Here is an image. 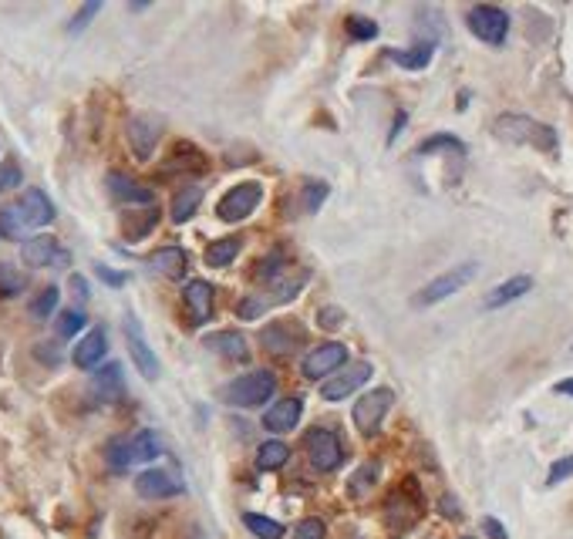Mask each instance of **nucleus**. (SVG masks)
Here are the masks:
<instances>
[{
	"instance_id": "35",
	"label": "nucleus",
	"mask_w": 573,
	"mask_h": 539,
	"mask_svg": "<svg viewBox=\"0 0 573 539\" xmlns=\"http://www.w3.org/2000/svg\"><path fill=\"white\" fill-rule=\"evenodd\" d=\"M419 155H432V152H455V155H466V145L455 139V135H449V132H442V135H432V139H425L419 149H415Z\"/></svg>"
},
{
	"instance_id": "11",
	"label": "nucleus",
	"mask_w": 573,
	"mask_h": 539,
	"mask_svg": "<svg viewBox=\"0 0 573 539\" xmlns=\"http://www.w3.org/2000/svg\"><path fill=\"white\" fill-rule=\"evenodd\" d=\"M375 371H371V364L368 361H361V364H347V368H341V374H334V378H328L324 385H320V398L324 401H345L347 395H354L361 385H368V378H371Z\"/></svg>"
},
{
	"instance_id": "32",
	"label": "nucleus",
	"mask_w": 573,
	"mask_h": 539,
	"mask_svg": "<svg viewBox=\"0 0 573 539\" xmlns=\"http://www.w3.org/2000/svg\"><path fill=\"white\" fill-rule=\"evenodd\" d=\"M243 526L257 539H284V526L270 516H260V512H243Z\"/></svg>"
},
{
	"instance_id": "42",
	"label": "nucleus",
	"mask_w": 573,
	"mask_h": 539,
	"mask_svg": "<svg viewBox=\"0 0 573 539\" xmlns=\"http://www.w3.org/2000/svg\"><path fill=\"white\" fill-rule=\"evenodd\" d=\"M24 183V172L17 162H4L0 166V192H7V189H17V185Z\"/></svg>"
},
{
	"instance_id": "44",
	"label": "nucleus",
	"mask_w": 573,
	"mask_h": 539,
	"mask_svg": "<svg viewBox=\"0 0 573 539\" xmlns=\"http://www.w3.org/2000/svg\"><path fill=\"white\" fill-rule=\"evenodd\" d=\"M98 11H102V4H85V7H81V11L75 14V20L68 24V34H81V31H85V28L91 24V17L98 14Z\"/></svg>"
},
{
	"instance_id": "23",
	"label": "nucleus",
	"mask_w": 573,
	"mask_h": 539,
	"mask_svg": "<svg viewBox=\"0 0 573 539\" xmlns=\"http://www.w3.org/2000/svg\"><path fill=\"white\" fill-rule=\"evenodd\" d=\"M206 347L216 351L220 357H227V361H250V344L243 338L240 331H216L206 338Z\"/></svg>"
},
{
	"instance_id": "30",
	"label": "nucleus",
	"mask_w": 573,
	"mask_h": 539,
	"mask_svg": "<svg viewBox=\"0 0 573 539\" xmlns=\"http://www.w3.org/2000/svg\"><path fill=\"white\" fill-rule=\"evenodd\" d=\"M286 459H290V448H286V442H277V438H270V442H263L257 452V469L260 472H277V469H284Z\"/></svg>"
},
{
	"instance_id": "40",
	"label": "nucleus",
	"mask_w": 573,
	"mask_h": 539,
	"mask_svg": "<svg viewBox=\"0 0 573 539\" xmlns=\"http://www.w3.org/2000/svg\"><path fill=\"white\" fill-rule=\"evenodd\" d=\"M324 200H328V183H307V189H303V200H301V209H303V213H317Z\"/></svg>"
},
{
	"instance_id": "17",
	"label": "nucleus",
	"mask_w": 573,
	"mask_h": 539,
	"mask_svg": "<svg viewBox=\"0 0 573 539\" xmlns=\"http://www.w3.org/2000/svg\"><path fill=\"white\" fill-rule=\"evenodd\" d=\"M136 493L149 502H159V499H172V495L182 493V486L176 478L169 476L166 469H145L136 476Z\"/></svg>"
},
{
	"instance_id": "38",
	"label": "nucleus",
	"mask_w": 573,
	"mask_h": 539,
	"mask_svg": "<svg viewBox=\"0 0 573 539\" xmlns=\"http://www.w3.org/2000/svg\"><path fill=\"white\" fill-rule=\"evenodd\" d=\"M17 293H24V277L17 274V266L11 263H0V297H17Z\"/></svg>"
},
{
	"instance_id": "12",
	"label": "nucleus",
	"mask_w": 573,
	"mask_h": 539,
	"mask_svg": "<svg viewBox=\"0 0 573 539\" xmlns=\"http://www.w3.org/2000/svg\"><path fill=\"white\" fill-rule=\"evenodd\" d=\"M125 344H129V355H132V361H136V368L142 378H149V381H155L159 378V357L152 355L149 340H145V334H142V323L129 314L125 317Z\"/></svg>"
},
{
	"instance_id": "29",
	"label": "nucleus",
	"mask_w": 573,
	"mask_h": 539,
	"mask_svg": "<svg viewBox=\"0 0 573 539\" xmlns=\"http://www.w3.org/2000/svg\"><path fill=\"white\" fill-rule=\"evenodd\" d=\"M129 442H132V459L138 462H155L159 455H162V442H159V435L152 429H142L136 435H129Z\"/></svg>"
},
{
	"instance_id": "49",
	"label": "nucleus",
	"mask_w": 573,
	"mask_h": 539,
	"mask_svg": "<svg viewBox=\"0 0 573 539\" xmlns=\"http://www.w3.org/2000/svg\"><path fill=\"white\" fill-rule=\"evenodd\" d=\"M483 526H486V533H489L493 539H506V529L499 526V519H493V516H489V519H483Z\"/></svg>"
},
{
	"instance_id": "43",
	"label": "nucleus",
	"mask_w": 573,
	"mask_h": 539,
	"mask_svg": "<svg viewBox=\"0 0 573 539\" xmlns=\"http://www.w3.org/2000/svg\"><path fill=\"white\" fill-rule=\"evenodd\" d=\"M573 476V455H563L560 462L550 465V472H546V486H560L563 478Z\"/></svg>"
},
{
	"instance_id": "51",
	"label": "nucleus",
	"mask_w": 573,
	"mask_h": 539,
	"mask_svg": "<svg viewBox=\"0 0 573 539\" xmlns=\"http://www.w3.org/2000/svg\"><path fill=\"white\" fill-rule=\"evenodd\" d=\"M405 111H398V118H394V125H392V135H388V142H394L398 139V135H402V125H405Z\"/></svg>"
},
{
	"instance_id": "28",
	"label": "nucleus",
	"mask_w": 573,
	"mask_h": 539,
	"mask_svg": "<svg viewBox=\"0 0 573 539\" xmlns=\"http://www.w3.org/2000/svg\"><path fill=\"white\" fill-rule=\"evenodd\" d=\"M307 280H311V274H307V270H294V274H290V270H284V274H280V277L273 280V304H286V300H294V297H297V293L303 290V287H307Z\"/></svg>"
},
{
	"instance_id": "50",
	"label": "nucleus",
	"mask_w": 573,
	"mask_h": 539,
	"mask_svg": "<svg viewBox=\"0 0 573 539\" xmlns=\"http://www.w3.org/2000/svg\"><path fill=\"white\" fill-rule=\"evenodd\" d=\"M71 290H75V297H81V300H88V280L85 277H71Z\"/></svg>"
},
{
	"instance_id": "4",
	"label": "nucleus",
	"mask_w": 573,
	"mask_h": 539,
	"mask_svg": "<svg viewBox=\"0 0 573 539\" xmlns=\"http://www.w3.org/2000/svg\"><path fill=\"white\" fill-rule=\"evenodd\" d=\"M466 24L469 31H472V37H479V41L489 47H502L506 37H510V14H506L502 7H496V4H476V7H469Z\"/></svg>"
},
{
	"instance_id": "25",
	"label": "nucleus",
	"mask_w": 573,
	"mask_h": 539,
	"mask_svg": "<svg viewBox=\"0 0 573 539\" xmlns=\"http://www.w3.org/2000/svg\"><path fill=\"white\" fill-rule=\"evenodd\" d=\"M240 253H243V236H220V240H212L210 247H206V266L223 270V266H229Z\"/></svg>"
},
{
	"instance_id": "3",
	"label": "nucleus",
	"mask_w": 573,
	"mask_h": 539,
	"mask_svg": "<svg viewBox=\"0 0 573 539\" xmlns=\"http://www.w3.org/2000/svg\"><path fill=\"white\" fill-rule=\"evenodd\" d=\"M476 274H479V266L476 263H459V266H449L445 274H438L436 280H428L422 290L415 293V307H436V304H442V300H449L453 293H459L466 283H472L476 280Z\"/></svg>"
},
{
	"instance_id": "37",
	"label": "nucleus",
	"mask_w": 573,
	"mask_h": 539,
	"mask_svg": "<svg viewBox=\"0 0 573 539\" xmlns=\"http://www.w3.org/2000/svg\"><path fill=\"white\" fill-rule=\"evenodd\" d=\"M345 31L351 41H375L378 37V24L371 17H347Z\"/></svg>"
},
{
	"instance_id": "46",
	"label": "nucleus",
	"mask_w": 573,
	"mask_h": 539,
	"mask_svg": "<svg viewBox=\"0 0 573 539\" xmlns=\"http://www.w3.org/2000/svg\"><path fill=\"white\" fill-rule=\"evenodd\" d=\"M267 310V300H260V293L253 297V300H243L240 304V317L243 321H253V317H260Z\"/></svg>"
},
{
	"instance_id": "8",
	"label": "nucleus",
	"mask_w": 573,
	"mask_h": 539,
	"mask_svg": "<svg viewBox=\"0 0 573 539\" xmlns=\"http://www.w3.org/2000/svg\"><path fill=\"white\" fill-rule=\"evenodd\" d=\"M341 368H347V347L341 340H328L317 344L311 355L301 361V374L307 381H320V378H334Z\"/></svg>"
},
{
	"instance_id": "45",
	"label": "nucleus",
	"mask_w": 573,
	"mask_h": 539,
	"mask_svg": "<svg viewBox=\"0 0 573 539\" xmlns=\"http://www.w3.org/2000/svg\"><path fill=\"white\" fill-rule=\"evenodd\" d=\"M317 323H320L324 331H337V327L345 323V310L341 307H320L317 310Z\"/></svg>"
},
{
	"instance_id": "52",
	"label": "nucleus",
	"mask_w": 573,
	"mask_h": 539,
	"mask_svg": "<svg viewBox=\"0 0 573 539\" xmlns=\"http://www.w3.org/2000/svg\"><path fill=\"white\" fill-rule=\"evenodd\" d=\"M557 395H570V398H573V378H567V381H557Z\"/></svg>"
},
{
	"instance_id": "53",
	"label": "nucleus",
	"mask_w": 573,
	"mask_h": 539,
	"mask_svg": "<svg viewBox=\"0 0 573 539\" xmlns=\"http://www.w3.org/2000/svg\"><path fill=\"white\" fill-rule=\"evenodd\" d=\"M462 539H472V536H462Z\"/></svg>"
},
{
	"instance_id": "20",
	"label": "nucleus",
	"mask_w": 573,
	"mask_h": 539,
	"mask_svg": "<svg viewBox=\"0 0 573 539\" xmlns=\"http://www.w3.org/2000/svg\"><path fill=\"white\" fill-rule=\"evenodd\" d=\"M91 395L98 401H119L125 395V378H121V364H102V368L91 374Z\"/></svg>"
},
{
	"instance_id": "47",
	"label": "nucleus",
	"mask_w": 573,
	"mask_h": 539,
	"mask_svg": "<svg viewBox=\"0 0 573 539\" xmlns=\"http://www.w3.org/2000/svg\"><path fill=\"white\" fill-rule=\"evenodd\" d=\"M34 355L41 357L45 364H51V368H54V364H61V351H58V344H51V340H47V344H37V347H34Z\"/></svg>"
},
{
	"instance_id": "18",
	"label": "nucleus",
	"mask_w": 573,
	"mask_h": 539,
	"mask_svg": "<svg viewBox=\"0 0 573 539\" xmlns=\"http://www.w3.org/2000/svg\"><path fill=\"white\" fill-rule=\"evenodd\" d=\"M182 304H186L189 323H193V327H203V323L212 317V283H206V280H189L186 290H182Z\"/></svg>"
},
{
	"instance_id": "15",
	"label": "nucleus",
	"mask_w": 573,
	"mask_h": 539,
	"mask_svg": "<svg viewBox=\"0 0 573 539\" xmlns=\"http://www.w3.org/2000/svg\"><path fill=\"white\" fill-rule=\"evenodd\" d=\"M108 192H112V200L125 202V206H155V196H152L149 185L136 183L132 176H125V172H108Z\"/></svg>"
},
{
	"instance_id": "1",
	"label": "nucleus",
	"mask_w": 573,
	"mask_h": 539,
	"mask_svg": "<svg viewBox=\"0 0 573 539\" xmlns=\"http://www.w3.org/2000/svg\"><path fill=\"white\" fill-rule=\"evenodd\" d=\"M277 395V374L273 371H246L240 378H233L220 398L227 401L229 408H260L263 401H270Z\"/></svg>"
},
{
	"instance_id": "36",
	"label": "nucleus",
	"mask_w": 573,
	"mask_h": 539,
	"mask_svg": "<svg viewBox=\"0 0 573 539\" xmlns=\"http://www.w3.org/2000/svg\"><path fill=\"white\" fill-rule=\"evenodd\" d=\"M85 314L81 310H61L58 314V321H54V334L58 338H75V334H81L85 331Z\"/></svg>"
},
{
	"instance_id": "6",
	"label": "nucleus",
	"mask_w": 573,
	"mask_h": 539,
	"mask_svg": "<svg viewBox=\"0 0 573 539\" xmlns=\"http://www.w3.org/2000/svg\"><path fill=\"white\" fill-rule=\"evenodd\" d=\"M303 445H307V462L314 465V472H320V476H331L345 462V442L331 429H314Z\"/></svg>"
},
{
	"instance_id": "34",
	"label": "nucleus",
	"mask_w": 573,
	"mask_h": 539,
	"mask_svg": "<svg viewBox=\"0 0 573 539\" xmlns=\"http://www.w3.org/2000/svg\"><path fill=\"white\" fill-rule=\"evenodd\" d=\"M58 300H61V290L58 287H45V290L37 293V297H34V300H30V317H34V321H47V317H51V314H54V310H58Z\"/></svg>"
},
{
	"instance_id": "19",
	"label": "nucleus",
	"mask_w": 573,
	"mask_h": 539,
	"mask_svg": "<svg viewBox=\"0 0 573 539\" xmlns=\"http://www.w3.org/2000/svg\"><path fill=\"white\" fill-rule=\"evenodd\" d=\"M301 415H303V401L301 398H284L277 401L273 408H267L263 415V429L273 431V435H286L301 425Z\"/></svg>"
},
{
	"instance_id": "22",
	"label": "nucleus",
	"mask_w": 573,
	"mask_h": 539,
	"mask_svg": "<svg viewBox=\"0 0 573 539\" xmlns=\"http://www.w3.org/2000/svg\"><path fill=\"white\" fill-rule=\"evenodd\" d=\"M529 290H533V277H527V274L510 277L506 283H499V287H493V290L486 293L483 307L499 310V307H506V304H516V300H519V297H527Z\"/></svg>"
},
{
	"instance_id": "10",
	"label": "nucleus",
	"mask_w": 573,
	"mask_h": 539,
	"mask_svg": "<svg viewBox=\"0 0 573 539\" xmlns=\"http://www.w3.org/2000/svg\"><path fill=\"white\" fill-rule=\"evenodd\" d=\"M21 260H24V266L45 270V266L71 263V257H68V249L58 247V240H54V236L37 233V236H30V240H24V243H21Z\"/></svg>"
},
{
	"instance_id": "2",
	"label": "nucleus",
	"mask_w": 573,
	"mask_h": 539,
	"mask_svg": "<svg viewBox=\"0 0 573 539\" xmlns=\"http://www.w3.org/2000/svg\"><path fill=\"white\" fill-rule=\"evenodd\" d=\"M496 135L499 139L533 145V149H540V152H557V132L540 122H533L527 115H502L496 122Z\"/></svg>"
},
{
	"instance_id": "41",
	"label": "nucleus",
	"mask_w": 573,
	"mask_h": 539,
	"mask_svg": "<svg viewBox=\"0 0 573 539\" xmlns=\"http://www.w3.org/2000/svg\"><path fill=\"white\" fill-rule=\"evenodd\" d=\"M375 478H378V465H375V462H371V465H361V469H358V476L351 478V493L361 495L364 489H371V486H375Z\"/></svg>"
},
{
	"instance_id": "24",
	"label": "nucleus",
	"mask_w": 573,
	"mask_h": 539,
	"mask_svg": "<svg viewBox=\"0 0 573 539\" xmlns=\"http://www.w3.org/2000/svg\"><path fill=\"white\" fill-rule=\"evenodd\" d=\"M155 226H159V209H155V206L121 216V233H125V240H132V243H136V240H145Z\"/></svg>"
},
{
	"instance_id": "16",
	"label": "nucleus",
	"mask_w": 573,
	"mask_h": 539,
	"mask_svg": "<svg viewBox=\"0 0 573 539\" xmlns=\"http://www.w3.org/2000/svg\"><path fill=\"white\" fill-rule=\"evenodd\" d=\"M108 355V334L105 327H95L85 338L78 340V347L71 351V361H75L78 371H98V364L105 361Z\"/></svg>"
},
{
	"instance_id": "13",
	"label": "nucleus",
	"mask_w": 573,
	"mask_h": 539,
	"mask_svg": "<svg viewBox=\"0 0 573 539\" xmlns=\"http://www.w3.org/2000/svg\"><path fill=\"white\" fill-rule=\"evenodd\" d=\"M125 135H129V145H132L138 162H149L152 149L159 145V135H162V122L152 118V115H136L125 128Z\"/></svg>"
},
{
	"instance_id": "7",
	"label": "nucleus",
	"mask_w": 573,
	"mask_h": 539,
	"mask_svg": "<svg viewBox=\"0 0 573 539\" xmlns=\"http://www.w3.org/2000/svg\"><path fill=\"white\" fill-rule=\"evenodd\" d=\"M260 202H263V185L240 183L220 196V202H216V216H220L223 223H243L246 216L257 213Z\"/></svg>"
},
{
	"instance_id": "31",
	"label": "nucleus",
	"mask_w": 573,
	"mask_h": 539,
	"mask_svg": "<svg viewBox=\"0 0 573 539\" xmlns=\"http://www.w3.org/2000/svg\"><path fill=\"white\" fill-rule=\"evenodd\" d=\"M105 462L112 472H125V469L136 465V459H132V442H129L125 435H115L105 445Z\"/></svg>"
},
{
	"instance_id": "33",
	"label": "nucleus",
	"mask_w": 573,
	"mask_h": 539,
	"mask_svg": "<svg viewBox=\"0 0 573 539\" xmlns=\"http://www.w3.org/2000/svg\"><path fill=\"white\" fill-rule=\"evenodd\" d=\"M28 233V223H24V216L17 206H4L0 209V236L4 240H21Z\"/></svg>"
},
{
	"instance_id": "39",
	"label": "nucleus",
	"mask_w": 573,
	"mask_h": 539,
	"mask_svg": "<svg viewBox=\"0 0 573 539\" xmlns=\"http://www.w3.org/2000/svg\"><path fill=\"white\" fill-rule=\"evenodd\" d=\"M294 539H328V526L317 516H307V519L294 526Z\"/></svg>"
},
{
	"instance_id": "9",
	"label": "nucleus",
	"mask_w": 573,
	"mask_h": 539,
	"mask_svg": "<svg viewBox=\"0 0 573 539\" xmlns=\"http://www.w3.org/2000/svg\"><path fill=\"white\" fill-rule=\"evenodd\" d=\"M307 340V331H303L301 321H273L260 331V344L270 351V355H294L297 347H303Z\"/></svg>"
},
{
	"instance_id": "48",
	"label": "nucleus",
	"mask_w": 573,
	"mask_h": 539,
	"mask_svg": "<svg viewBox=\"0 0 573 539\" xmlns=\"http://www.w3.org/2000/svg\"><path fill=\"white\" fill-rule=\"evenodd\" d=\"M98 277L105 280L108 287H121V283H125V274H115V270H108V266H102V263H98Z\"/></svg>"
},
{
	"instance_id": "5",
	"label": "nucleus",
	"mask_w": 573,
	"mask_h": 539,
	"mask_svg": "<svg viewBox=\"0 0 573 539\" xmlns=\"http://www.w3.org/2000/svg\"><path fill=\"white\" fill-rule=\"evenodd\" d=\"M392 404H394L392 388H371V391H364L361 398L354 401V412H351L354 429L361 431L364 438H375L378 429H381V421H385V415L392 412Z\"/></svg>"
},
{
	"instance_id": "27",
	"label": "nucleus",
	"mask_w": 573,
	"mask_h": 539,
	"mask_svg": "<svg viewBox=\"0 0 573 539\" xmlns=\"http://www.w3.org/2000/svg\"><path fill=\"white\" fill-rule=\"evenodd\" d=\"M432 54H436V41H425V45L405 47V51H392L388 58L398 68H405V71H422V68L432 64Z\"/></svg>"
},
{
	"instance_id": "21",
	"label": "nucleus",
	"mask_w": 573,
	"mask_h": 539,
	"mask_svg": "<svg viewBox=\"0 0 573 539\" xmlns=\"http://www.w3.org/2000/svg\"><path fill=\"white\" fill-rule=\"evenodd\" d=\"M149 270H155L159 277L179 280V277H186V270H189V257H186V249H179V247L152 249V253H149Z\"/></svg>"
},
{
	"instance_id": "26",
	"label": "nucleus",
	"mask_w": 573,
	"mask_h": 539,
	"mask_svg": "<svg viewBox=\"0 0 573 539\" xmlns=\"http://www.w3.org/2000/svg\"><path fill=\"white\" fill-rule=\"evenodd\" d=\"M199 202H203V189L199 185H186L172 196V206H169V216L172 223H189L193 216L199 213Z\"/></svg>"
},
{
	"instance_id": "14",
	"label": "nucleus",
	"mask_w": 573,
	"mask_h": 539,
	"mask_svg": "<svg viewBox=\"0 0 573 539\" xmlns=\"http://www.w3.org/2000/svg\"><path fill=\"white\" fill-rule=\"evenodd\" d=\"M14 206L21 209V216H24L28 230H41V226H51V223H54V216H58L54 202L45 196V189H34V185L21 192V200H17Z\"/></svg>"
}]
</instances>
